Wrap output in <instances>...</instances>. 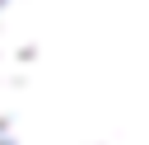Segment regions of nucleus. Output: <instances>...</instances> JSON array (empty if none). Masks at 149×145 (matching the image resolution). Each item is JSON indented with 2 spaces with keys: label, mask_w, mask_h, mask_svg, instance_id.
I'll return each mask as SVG.
<instances>
[{
  "label": "nucleus",
  "mask_w": 149,
  "mask_h": 145,
  "mask_svg": "<svg viewBox=\"0 0 149 145\" xmlns=\"http://www.w3.org/2000/svg\"><path fill=\"white\" fill-rule=\"evenodd\" d=\"M0 145H149V0H0Z\"/></svg>",
  "instance_id": "f257e3e1"
}]
</instances>
